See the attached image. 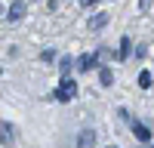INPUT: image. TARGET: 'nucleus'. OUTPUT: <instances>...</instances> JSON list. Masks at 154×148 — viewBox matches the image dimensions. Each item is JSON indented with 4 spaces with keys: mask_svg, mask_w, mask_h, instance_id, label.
I'll return each instance as SVG.
<instances>
[{
    "mask_svg": "<svg viewBox=\"0 0 154 148\" xmlns=\"http://www.w3.org/2000/svg\"><path fill=\"white\" fill-rule=\"evenodd\" d=\"M12 136H16V133H12V127H9V123H0V142H3V145H9V142H12Z\"/></svg>",
    "mask_w": 154,
    "mask_h": 148,
    "instance_id": "obj_7",
    "label": "nucleus"
},
{
    "mask_svg": "<svg viewBox=\"0 0 154 148\" xmlns=\"http://www.w3.org/2000/svg\"><path fill=\"white\" fill-rule=\"evenodd\" d=\"M53 96L59 99V102H71V99L77 96V83H74L71 77H62V83H59V90H56Z\"/></svg>",
    "mask_w": 154,
    "mask_h": 148,
    "instance_id": "obj_1",
    "label": "nucleus"
},
{
    "mask_svg": "<svg viewBox=\"0 0 154 148\" xmlns=\"http://www.w3.org/2000/svg\"><path fill=\"white\" fill-rule=\"evenodd\" d=\"M139 86H142V90H148V86H151V74H148V71L139 74Z\"/></svg>",
    "mask_w": 154,
    "mask_h": 148,
    "instance_id": "obj_10",
    "label": "nucleus"
},
{
    "mask_svg": "<svg viewBox=\"0 0 154 148\" xmlns=\"http://www.w3.org/2000/svg\"><path fill=\"white\" fill-rule=\"evenodd\" d=\"M40 59H43V62H53V59H56V53H53V49H43V56H40Z\"/></svg>",
    "mask_w": 154,
    "mask_h": 148,
    "instance_id": "obj_11",
    "label": "nucleus"
},
{
    "mask_svg": "<svg viewBox=\"0 0 154 148\" xmlns=\"http://www.w3.org/2000/svg\"><path fill=\"white\" fill-rule=\"evenodd\" d=\"M105 25H108V16H105V12H99V16L89 19V31H102Z\"/></svg>",
    "mask_w": 154,
    "mask_h": 148,
    "instance_id": "obj_6",
    "label": "nucleus"
},
{
    "mask_svg": "<svg viewBox=\"0 0 154 148\" xmlns=\"http://www.w3.org/2000/svg\"><path fill=\"white\" fill-rule=\"evenodd\" d=\"M22 16H25V3H22V0H16V3L9 6V16H6V19H9V22H19Z\"/></svg>",
    "mask_w": 154,
    "mask_h": 148,
    "instance_id": "obj_5",
    "label": "nucleus"
},
{
    "mask_svg": "<svg viewBox=\"0 0 154 148\" xmlns=\"http://www.w3.org/2000/svg\"><path fill=\"white\" fill-rule=\"evenodd\" d=\"M130 127H133V133H136L139 142H151V130L148 127H142V123H136V120H130Z\"/></svg>",
    "mask_w": 154,
    "mask_h": 148,
    "instance_id": "obj_2",
    "label": "nucleus"
},
{
    "mask_svg": "<svg viewBox=\"0 0 154 148\" xmlns=\"http://www.w3.org/2000/svg\"><path fill=\"white\" fill-rule=\"evenodd\" d=\"M99 80H102V86H111V83H114V74H111L108 68H99Z\"/></svg>",
    "mask_w": 154,
    "mask_h": 148,
    "instance_id": "obj_8",
    "label": "nucleus"
},
{
    "mask_svg": "<svg viewBox=\"0 0 154 148\" xmlns=\"http://www.w3.org/2000/svg\"><path fill=\"white\" fill-rule=\"evenodd\" d=\"M130 46H133V43H130V37H123V40H120V53H117V56L126 59V56H130Z\"/></svg>",
    "mask_w": 154,
    "mask_h": 148,
    "instance_id": "obj_9",
    "label": "nucleus"
},
{
    "mask_svg": "<svg viewBox=\"0 0 154 148\" xmlns=\"http://www.w3.org/2000/svg\"><path fill=\"white\" fill-rule=\"evenodd\" d=\"M96 3V0H80V6H93Z\"/></svg>",
    "mask_w": 154,
    "mask_h": 148,
    "instance_id": "obj_12",
    "label": "nucleus"
},
{
    "mask_svg": "<svg viewBox=\"0 0 154 148\" xmlns=\"http://www.w3.org/2000/svg\"><path fill=\"white\" fill-rule=\"evenodd\" d=\"M96 62H99V56H93V53H89V56H80V59H77V68H80V71H93Z\"/></svg>",
    "mask_w": 154,
    "mask_h": 148,
    "instance_id": "obj_3",
    "label": "nucleus"
},
{
    "mask_svg": "<svg viewBox=\"0 0 154 148\" xmlns=\"http://www.w3.org/2000/svg\"><path fill=\"white\" fill-rule=\"evenodd\" d=\"M93 142H96V133L93 130H83L80 136H77V145H80V148H93Z\"/></svg>",
    "mask_w": 154,
    "mask_h": 148,
    "instance_id": "obj_4",
    "label": "nucleus"
}]
</instances>
